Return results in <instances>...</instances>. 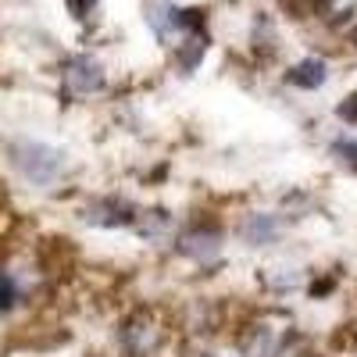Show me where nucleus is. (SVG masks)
Returning <instances> with one entry per match:
<instances>
[{
    "label": "nucleus",
    "instance_id": "1",
    "mask_svg": "<svg viewBox=\"0 0 357 357\" xmlns=\"http://www.w3.org/2000/svg\"><path fill=\"white\" fill-rule=\"evenodd\" d=\"M15 165L33 178V183H50V178L61 172L65 158H61V151H54L47 143H22L15 151Z\"/></svg>",
    "mask_w": 357,
    "mask_h": 357
},
{
    "label": "nucleus",
    "instance_id": "2",
    "mask_svg": "<svg viewBox=\"0 0 357 357\" xmlns=\"http://www.w3.org/2000/svg\"><path fill=\"white\" fill-rule=\"evenodd\" d=\"M289 82H293V86H307V89H314V86L325 82V65L318 61V57H311V61H301V65L289 72Z\"/></svg>",
    "mask_w": 357,
    "mask_h": 357
},
{
    "label": "nucleus",
    "instance_id": "3",
    "mask_svg": "<svg viewBox=\"0 0 357 357\" xmlns=\"http://www.w3.org/2000/svg\"><path fill=\"white\" fill-rule=\"evenodd\" d=\"M68 79L79 86V89H93V86H100V75H97V65H86V61H79L72 72H68Z\"/></svg>",
    "mask_w": 357,
    "mask_h": 357
},
{
    "label": "nucleus",
    "instance_id": "4",
    "mask_svg": "<svg viewBox=\"0 0 357 357\" xmlns=\"http://www.w3.org/2000/svg\"><path fill=\"white\" fill-rule=\"evenodd\" d=\"M11 304H15V286H11L8 275H0V311L11 307Z\"/></svg>",
    "mask_w": 357,
    "mask_h": 357
},
{
    "label": "nucleus",
    "instance_id": "5",
    "mask_svg": "<svg viewBox=\"0 0 357 357\" xmlns=\"http://www.w3.org/2000/svg\"><path fill=\"white\" fill-rule=\"evenodd\" d=\"M340 114H343V118H350V122H357V97H350V104H343V107H340Z\"/></svg>",
    "mask_w": 357,
    "mask_h": 357
}]
</instances>
